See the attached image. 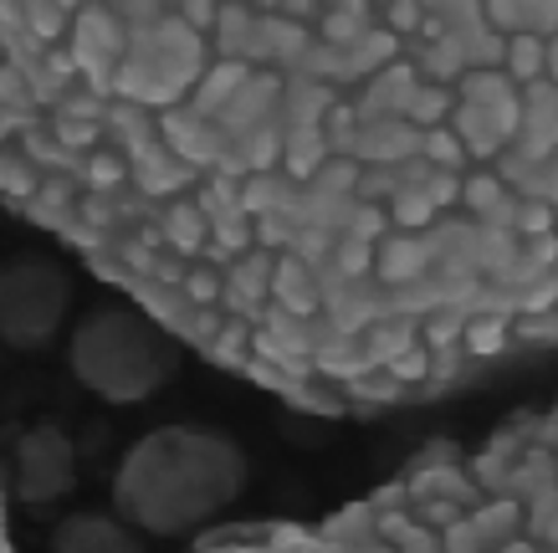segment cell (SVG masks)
I'll use <instances>...</instances> for the list:
<instances>
[{
    "label": "cell",
    "instance_id": "6da1fadb",
    "mask_svg": "<svg viewBox=\"0 0 558 553\" xmlns=\"http://www.w3.org/2000/svg\"><path fill=\"white\" fill-rule=\"evenodd\" d=\"M0 205L313 416L558 353V0H0Z\"/></svg>",
    "mask_w": 558,
    "mask_h": 553
},
{
    "label": "cell",
    "instance_id": "277c9868",
    "mask_svg": "<svg viewBox=\"0 0 558 553\" xmlns=\"http://www.w3.org/2000/svg\"><path fill=\"white\" fill-rule=\"evenodd\" d=\"M180 364L185 344L134 302L87 313L68 338L72 380L108 405H144L180 374Z\"/></svg>",
    "mask_w": 558,
    "mask_h": 553
},
{
    "label": "cell",
    "instance_id": "52a82bcc",
    "mask_svg": "<svg viewBox=\"0 0 558 553\" xmlns=\"http://www.w3.org/2000/svg\"><path fill=\"white\" fill-rule=\"evenodd\" d=\"M47 553H144V533L119 513H68L51 528Z\"/></svg>",
    "mask_w": 558,
    "mask_h": 553
},
{
    "label": "cell",
    "instance_id": "7a4b0ae2",
    "mask_svg": "<svg viewBox=\"0 0 558 553\" xmlns=\"http://www.w3.org/2000/svg\"><path fill=\"white\" fill-rule=\"evenodd\" d=\"M190 553H558V400L430 446L328 518L231 528Z\"/></svg>",
    "mask_w": 558,
    "mask_h": 553
},
{
    "label": "cell",
    "instance_id": "5b68a950",
    "mask_svg": "<svg viewBox=\"0 0 558 553\" xmlns=\"http://www.w3.org/2000/svg\"><path fill=\"white\" fill-rule=\"evenodd\" d=\"M72 313V272L47 252L0 262V344L16 353L47 349Z\"/></svg>",
    "mask_w": 558,
    "mask_h": 553
},
{
    "label": "cell",
    "instance_id": "8992f818",
    "mask_svg": "<svg viewBox=\"0 0 558 553\" xmlns=\"http://www.w3.org/2000/svg\"><path fill=\"white\" fill-rule=\"evenodd\" d=\"M77 477V452L62 425H32L16 446V482L26 503H51L62 497Z\"/></svg>",
    "mask_w": 558,
    "mask_h": 553
},
{
    "label": "cell",
    "instance_id": "3957f363",
    "mask_svg": "<svg viewBox=\"0 0 558 553\" xmlns=\"http://www.w3.org/2000/svg\"><path fill=\"white\" fill-rule=\"evenodd\" d=\"M246 492V456L205 425H159L113 471V513L149 538H185Z\"/></svg>",
    "mask_w": 558,
    "mask_h": 553
},
{
    "label": "cell",
    "instance_id": "ba28073f",
    "mask_svg": "<svg viewBox=\"0 0 558 553\" xmlns=\"http://www.w3.org/2000/svg\"><path fill=\"white\" fill-rule=\"evenodd\" d=\"M0 553H11V533H5V497H0Z\"/></svg>",
    "mask_w": 558,
    "mask_h": 553
}]
</instances>
